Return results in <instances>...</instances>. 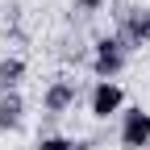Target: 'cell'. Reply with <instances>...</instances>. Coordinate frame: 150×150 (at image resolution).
<instances>
[{
	"instance_id": "cell-2",
	"label": "cell",
	"mask_w": 150,
	"mask_h": 150,
	"mask_svg": "<svg viewBox=\"0 0 150 150\" xmlns=\"http://www.w3.org/2000/svg\"><path fill=\"white\" fill-rule=\"evenodd\" d=\"M121 150H146L150 146V108L134 104V108H121Z\"/></svg>"
},
{
	"instance_id": "cell-3",
	"label": "cell",
	"mask_w": 150,
	"mask_h": 150,
	"mask_svg": "<svg viewBox=\"0 0 150 150\" xmlns=\"http://www.w3.org/2000/svg\"><path fill=\"white\" fill-rule=\"evenodd\" d=\"M88 108H92L96 121H108L112 112H121V108H125L121 83H117V79H96V83H92V96H88Z\"/></svg>"
},
{
	"instance_id": "cell-6",
	"label": "cell",
	"mask_w": 150,
	"mask_h": 150,
	"mask_svg": "<svg viewBox=\"0 0 150 150\" xmlns=\"http://www.w3.org/2000/svg\"><path fill=\"white\" fill-rule=\"evenodd\" d=\"M25 121V96L21 92H8V96H0V134H13V129H21Z\"/></svg>"
},
{
	"instance_id": "cell-7",
	"label": "cell",
	"mask_w": 150,
	"mask_h": 150,
	"mask_svg": "<svg viewBox=\"0 0 150 150\" xmlns=\"http://www.w3.org/2000/svg\"><path fill=\"white\" fill-rule=\"evenodd\" d=\"M33 150H75V138H63V134H42Z\"/></svg>"
},
{
	"instance_id": "cell-9",
	"label": "cell",
	"mask_w": 150,
	"mask_h": 150,
	"mask_svg": "<svg viewBox=\"0 0 150 150\" xmlns=\"http://www.w3.org/2000/svg\"><path fill=\"white\" fill-rule=\"evenodd\" d=\"M146 38H150V8H146Z\"/></svg>"
},
{
	"instance_id": "cell-1",
	"label": "cell",
	"mask_w": 150,
	"mask_h": 150,
	"mask_svg": "<svg viewBox=\"0 0 150 150\" xmlns=\"http://www.w3.org/2000/svg\"><path fill=\"white\" fill-rule=\"evenodd\" d=\"M125 63H129V46L121 42L117 33H100L96 42H92V59H88V67H92L96 79H117V75L125 71Z\"/></svg>"
},
{
	"instance_id": "cell-5",
	"label": "cell",
	"mask_w": 150,
	"mask_h": 150,
	"mask_svg": "<svg viewBox=\"0 0 150 150\" xmlns=\"http://www.w3.org/2000/svg\"><path fill=\"white\" fill-rule=\"evenodd\" d=\"M25 59L21 54H4L0 59V96H8V92H21V83H25Z\"/></svg>"
},
{
	"instance_id": "cell-8",
	"label": "cell",
	"mask_w": 150,
	"mask_h": 150,
	"mask_svg": "<svg viewBox=\"0 0 150 150\" xmlns=\"http://www.w3.org/2000/svg\"><path fill=\"white\" fill-rule=\"evenodd\" d=\"M104 8V0H71V13L75 17H96Z\"/></svg>"
},
{
	"instance_id": "cell-4",
	"label": "cell",
	"mask_w": 150,
	"mask_h": 150,
	"mask_svg": "<svg viewBox=\"0 0 150 150\" xmlns=\"http://www.w3.org/2000/svg\"><path fill=\"white\" fill-rule=\"evenodd\" d=\"M75 100H79V79H75V75H59V79H50V88L42 92L46 117H63Z\"/></svg>"
}]
</instances>
